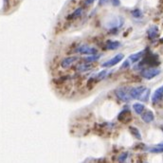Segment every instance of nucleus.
<instances>
[{"label":"nucleus","mask_w":163,"mask_h":163,"mask_svg":"<svg viewBox=\"0 0 163 163\" xmlns=\"http://www.w3.org/2000/svg\"><path fill=\"white\" fill-rule=\"evenodd\" d=\"M142 65H148V66H157L159 65V61L157 55H154V54L149 53L148 55L145 57V59L142 61Z\"/></svg>","instance_id":"5"},{"label":"nucleus","mask_w":163,"mask_h":163,"mask_svg":"<svg viewBox=\"0 0 163 163\" xmlns=\"http://www.w3.org/2000/svg\"><path fill=\"white\" fill-rule=\"evenodd\" d=\"M106 74H107V71H106V70H103V71H101L100 73L98 74L96 80H97V81H101V80H103L104 77H105Z\"/></svg>","instance_id":"23"},{"label":"nucleus","mask_w":163,"mask_h":163,"mask_svg":"<svg viewBox=\"0 0 163 163\" xmlns=\"http://www.w3.org/2000/svg\"><path fill=\"white\" fill-rule=\"evenodd\" d=\"M149 94H150V89L149 88H146L143 91V93L141 94V96L139 97V100L142 101H148V98H149Z\"/></svg>","instance_id":"19"},{"label":"nucleus","mask_w":163,"mask_h":163,"mask_svg":"<svg viewBox=\"0 0 163 163\" xmlns=\"http://www.w3.org/2000/svg\"><path fill=\"white\" fill-rule=\"evenodd\" d=\"M141 118L144 121V122H146V123H150L155 119V116H154V113L150 110H147L146 112H144L141 116Z\"/></svg>","instance_id":"12"},{"label":"nucleus","mask_w":163,"mask_h":163,"mask_svg":"<svg viewBox=\"0 0 163 163\" xmlns=\"http://www.w3.org/2000/svg\"><path fill=\"white\" fill-rule=\"evenodd\" d=\"M162 131H163V128H162Z\"/></svg>","instance_id":"29"},{"label":"nucleus","mask_w":163,"mask_h":163,"mask_svg":"<svg viewBox=\"0 0 163 163\" xmlns=\"http://www.w3.org/2000/svg\"><path fill=\"white\" fill-rule=\"evenodd\" d=\"M132 15L136 18H139V17H142V12H141L140 10L137 9V10H134L132 12Z\"/></svg>","instance_id":"21"},{"label":"nucleus","mask_w":163,"mask_h":163,"mask_svg":"<svg viewBox=\"0 0 163 163\" xmlns=\"http://www.w3.org/2000/svg\"><path fill=\"white\" fill-rule=\"evenodd\" d=\"M82 14H83V9L82 8H79V9L76 10L75 12H72L68 18H69V19H73V18H77L79 16H81Z\"/></svg>","instance_id":"18"},{"label":"nucleus","mask_w":163,"mask_h":163,"mask_svg":"<svg viewBox=\"0 0 163 163\" xmlns=\"http://www.w3.org/2000/svg\"><path fill=\"white\" fill-rule=\"evenodd\" d=\"M133 109L135 110L137 114L139 115V114H142V112L144 111V109H145V106L140 103H136L133 104Z\"/></svg>","instance_id":"14"},{"label":"nucleus","mask_w":163,"mask_h":163,"mask_svg":"<svg viewBox=\"0 0 163 163\" xmlns=\"http://www.w3.org/2000/svg\"><path fill=\"white\" fill-rule=\"evenodd\" d=\"M145 54V50H141V51L139 52H137L135 54H132V55H130L129 56V61H130V63H137V62H139V61L142 58V56Z\"/></svg>","instance_id":"11"},{"label":"nucleus","mask_w":163,"mask_h":163,"mask_svg":"<svg viewBox=\"0 0 163 163\" xmlns=\"http://www.w3.org/2000/svg\"><path fill=\"white\" fill-rule=\"evenodd\" d=\"M112 4L114 6H119V0H112Z\"/></svg>","instance_id":"25"},{"label":"nucleus","mask_w":163,"mask_h":163,"mask_svg":"<svg viewBox=\"0 0 163 163\" xmlns=\"http://www.w3.org/2000/svg\"><path fill=\"white\" fill-rule=\"evenodd\" d=\"M5 1V4H8V0H4Z\"/></svg>","instance_id":"28"},{"label":"nucleus","mask_w":163,"mask_h":163,"mask_svg":"<svg viewBox=\"0 0 163 163\" xmlns=\"http://www.w3.org/2000/svg\"><path fill=\"white\" fill-rule=\"evenodd\" d=\"M76 50H77V52L81 53V54H87V55L98 53V49L96 48L88 46V45H81Z\"/></svg>","instance_id":"3"},{"label":"nucleus","mask_w":163,"mask_h":163,"mask_svg":"<svg viewBox=\"0 0 163 163\" xmlns=\"http://www.w3.org/2000/svg\"><path fill=\"white\" fill-rule=\"evenodd\" d=\"M131 119H132V116H131V113H130V111L128 109L122 110L118 116L119 121H121V122H124V123L129 122L130 121H131Z\"/></svg>","instance_id":"8"},{"label":"nucleus","mask_w":163,"mask_h":163,"mask_svg":"<svg viewBox=\"0 0 163 163\" xmlns=\"http://www.w3.org/2000/svg\"><path fill=\"white\" fill-rule=\"evenodd\" d=\"M92 68L91 65H89V63H85V64H81L77 67V70L80 72H85L88 71Z\"/></svg>","instance_id":"15"},{"label":"nucleus","mask_w":163,"mask_h":163,"mask_svg":"<svg viewBox=\"0 0 163 163\" xmlns=\"http://www.w3.org/2000/svg\"><path fill=\"white\" fill-rule=\"evenodd\" d=\"M130 66V61L129 60H126L125 62L122 64V66H121V69H124V68H127L129 67Z\"/></svg>","instance_id":"24"},{"label":"nucleus","mask_w":163,"mask_h":163,"mask_svg":"<svg viewBox=\"0 0 163 163\" xmlns=\"http://www.w3.org/2000/svg\"><path fill=\"white\" fill-rule=\"evenodd\" d=\"M149 151L151 152V153H163V146L157 145L154 148H151Z\"/></svg>","instance_id":"20"},{"label":"nucleus","mask_w":163,"mask_h":163,"mask_svg":"<svg viewBox=\"0 0 163 163\" xmlns=\"http://www.w3.org/2000/svg\"><path fill=\"white\" fill-rule=\"evenodd\" d=\"M146 89L145 86H136V87H133L129 90V93H130V96H131L132 99H137L139 100V97L141 96V94L143 93L144 90Z\"/></svg>","instance_id":"6"},{"label":"nucleus","mask_w":163,"mask_h":163,"mask_svg":"<svg viewBox=\"0 0 163 163\" xmlns=\"http://www.w3.org/2000/svg\"><path fill=\"white\" fill-rule=\"evenodd\" d=\"M116 95L119 98V100L122 101H125V103H127L130 100L132 99L131 96H130V93L127 90L126 87H121V88H118L116 90Z\"/></svg>","instance_id":"2"},{"label":"nucleus","mask_w":163,"mask_h":163,"mask_svg":"<svg viewBox=\"0 0 163 163\" xmlns=\"http://www.w3.org/2000/svg\"><path fill=\"white\" fill-rule=\"evenodd\" d=\"M158 33H159L158 27L155 26V25H153V26H151L149 28H148V31H147L148 37H149L151 40H154V39H155V38H157V37H158Z\"/></svg>","instance_id":"10"},{"label":"nucleus","mask_w":163,"mask_h":163,"mask_svg":"<svg viewBox=\"0 0 163 163\" xmlns=\"http://www.w3.org/2000/svg\"><path fill=\"white\" fill-rule=\"evenodd\" d=\"M121 42L115 41V40H108L106 42V49L110 50H115L121 46Z\"/></svg>","instance_id":"13"},{"label":"nucleus","mask_w":163,"mask_h":163,"mask_svg":"<svg viewBox=\"0 0 163 163\" xmlns=\"http://www.w3.org/2000/svg\"><path fill=\"white\" fill-rule=\"evenodd\" d=\"M129 131H130V133L132 134V136L137 137V139H142V137H141V134L139 132V130L137 129V127H134V126H130V127H129Z\"/></svg>","instance_id":"16"},{"label":"nucleus","mask_w":163,"mask_h":163,"mask_svg":"<svg viewBox=\"0 0 163 163\" xmlns=\"http://www.w3.org/2000/svg\"><path fill=\"white\" fill-rule=\"evenodd\" d=\"M123 54H121V53H119V54H117V55H116L115 57H113V58H111L110 60H108V61H106V62H104L103 65H101V67H114V66H116V65L117 64H119V62H121V61L123 59Z\"/></svg>","instance_id":"4"},{"label":"nucleus","mask_w":163,"mask_h":163,"mask_svg":"<svg viewBox=\"0 0 163 163\" xmlns=\"http://www.w3.org/2000/svg\"><path fill=\"white\" fill-rule=\"evenodd\" d=\"M162 98H163V85H161L160 87L155 90L153 96H152V103L154 104L157 103L162 100Z\"/></svg>","instance_id":"7"},{"label":"nucleus","mask_w":163,"mask_h":163,"mask_svg":"<svg viewBox=\"0 0 163 163\" xmlns=\"http://www.w3.org/2000/svg\"><path fill=\"white\" fill-rule=\"evenodd\" d=\"M127 157H128V153H127V152H125V153H122V154L119 155L118 160H119V162H124Z\"/></svg>","instance_id":"22"},{"label":"nucleus","mask_w":163,"mask_h":163,"mask_svg":"<svg viewBox=\"0 0 163 163\" xmlns=\"http://www.w3.org/2000/svg\"><path fill=\"white\" fill-rule=\"evenodd\" d=\"M108 2V0H100V5H103Z\"/></svg>","instance_id":"27"},{"label":"nucleus","mask_w":163,"mask_h":163,"mask_svg":"<svg viewBox=\"0 0 163 163\" xmlns=\"http://www.w3.org/2000/svg\"><path fill=\"white\" fill-rule=\"evenodd\" d=\"M100 57H101L100 54H97V53L96 54H91V55L85 57V63H92V62H95V61H97V60H99Z\"/></svg>","instance_id":"17"},{"label":"nucleus","mask_w":163,"mask_h":163,"mask_svg":"<svg viewBox=\"0 0 163 163\" xmlns=\"http://www.w3.org/2000/svg\"><path fill=\"white\" fill-rule=\"evenodd\" d=\"M160 73V69L159 68L155 67H150V68H144L143 70H141V76L143 78H145L147 80H151L155 77H157V75Z\"/></svg>","instance_id":"1"},{"label":"nucleus","mask_w":163,"mask_h":163,"mask_svg":"<svg viewBox=\"0 0 163 163\" xmlns=\"http://www.w3.org/2000/svg\"><path fill=\"white\" fill-rule=\"evenodd\" d=\"M77 60H78L77 56H70V57L65 58V59L62 61V63H61V66H62L63 68H67V67H71Z\"/></svg>","instance_id":"9"},{"label":"nucleus","mask_w":163,"mask_h":163,"mask_svg":"<svg viewBox=\"0 0 163 163\" xmlns=\"http://www.w3.org/2000/svg\"><path fill=\"white\" fill-rule=\"evenodd\" d=\"M95 1V0H86L85 1V4L86 5H89V4H92V3Z\"/></svg>","instance_id":"26"}]
</instances>
